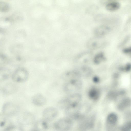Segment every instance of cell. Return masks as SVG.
I'll list each match as a JSON object with an SVG mask.
<instances>
[{"instance_id":"1","label":"cell","mask_w":131,"mask_h":131,"mask_svg":"<svg viewBox=\"0 0 131 131\" xmlns=\"http://www.w3.org/2000/svg\"><path fill=\"white\" fill-rule=\"evenodd\" d=\"M82 83L79 79L69 80L64 86V90L70 94L77 93L82 88Z\"/></svg>"},{"instance_id":"2","label":"cell","mask_w":131,"mask_h":131,"mask_svg":"<svg viewBox=\"0 0 131 131\" xmlns=\"http://www.w3.org/2000/svg\"><path fill=\"white\" fill-rule=\"evenodd\" d=\"M29 73L27 70L22 67L18 68L12 73V78L15 82H23L28 79Z\"/></svg>"},{"instance_id":"3","label":"cell","mask_w":131,"mask_h":131,"mask_svg":"<svg viewBox=\"0 0 131 131\" xmlns=\"http://www.w3.org/2000/svg\"><path fill=\"white\" fill-rule=\"evenodd\" d=\"M72 123L69 119L63 118L56 122L54 124L55 128L58 131H68L71 128Z\"/></svg>"},{"instance_id":"4","label":"cell","mask_w":131,"mask_h":131,"mask_svg":"<svg viewBox=\"0 0 131 131\" xmlns=\"http://www.w3.org/2000/svg\"><path fill=\"white\" fill-rule=\"evenodd\" d=\"M18 110V107L16 104L12 102H7L3 106L2 112L5 115L10 116L16 114Z\"/></svg>"},{"instance_id":"5","label":"cell","mask_w":131,"mask_h":131,"mask_svg":"<svg viewBox=\"0 0 131 131\" xmlns=\"http://www.w3.org/2000/svg\"><path fill=\"white\" fill-rule=\"evenodd\" d=\"M18 119V121L20 125L27 126L31 124L34 122V117L30 113L24 112L20 115Z\"/></svg>"},{"instance_id":"6","label":"cell","mask_w":131,"mask_h":131,"mask_svg":"<svg viewBox=\"0 0 131 131\" xmlns=\"http://www.w3.org/2000/svg\"><path fill=\"white\" fill-rule=\"evenodd\" d=\"M57 114L58 111L56 108L53 107H49L43 110L42 115L44 119L48 121L53 120Z\"/></svg>"},{"instance_id":"7","label":"cell","mask_w":131,"mask_h":131,"mask_svg":"<svg viewBox=\"0 0 131 131\" xmlns=\"http://www.w3.org/2000/svg\"><path fill=\"white\" fill-rule=\"evenodd\" d=\"M101 38L95 36L90 39L87 42V47L91 49H96L101 47L103 43Z\"/></svg>"},{"instance_id":"8","label":"cell","mask_w":131,"mask_h":131,"mask_svg":"<svg viewBox=\"0 0 131 131\" xmlns=\"http://www.w3.org/2000/svg\"><path fill=\"white\" fill-rule=\"evenodd\" d=\"M18 89L17 85L14 83H9L4 85L2 88L1 92L5 95H9L15 93Z\"/></svg>"},{"instance_id":"9","label":"cell","mask_w":131,"mask_h":131,"mask_svg":"<svg viewBox=\"0 0 131 131\" xmlns=\"http://www.w3.org/2000/svg\"><path fill=\"white\" fill-rule=\"evenodd\" d=\"M110 31V28L108 26L103 25L96 27L94 30V34L96 37L102 38L107 34Z\"/></svg>"},{"instance_id":"10","label":"cell","mask_w":131,"mask_h":131,"mask_svg":"<svg viewBox=\"0 0 131 131\" xmlns=\"http://www.w3.org/2000/svg\"><path fill=\"white\" fill-rule=\"evenodd\" d=\"M32 101L34 105L41 106L45 104L46 100L45 97L42 94L37 93L33 96L32 98Z\"/></svg>"},{"instance_id":"11","label":"cell","mask_w":131,"mask_h":131,"mask_svg":"<svg viewBox=\"0 0 131 131\" xmlns=\"http://www.w3.org/2000/svg\"><path fill=\"white\" fill-rule=\"evenodd\" d=\"M48 127L47 121L43 119L37 122L34 125L33 129L35 131H45Z\"/></svg>"},{"instance_id":"12","label":"cell","mask_w":131,"mask_h":131,"mask_svg":"<svg viewBox=\"0 0 131 131\" xmlns=\"http://www.w3.org/2000/svg\"><path fill=\"white\" fill-rule=\"evenodd\" d=\"M12 74L9 69L4 67H2L0 69V81H3L8 79L11 77Z\"/></svg>"},{"instance_id":"13","label":"cell","mask_w":131,"mask_h":131,"mask_svg":"<svg viewBox=\"0 0 131 131\" xmlns=\"http://www.w3.org/2000/svg\"><path fill=\"white\" fill-rule=\"evenodd\" d=\"M100 92L99 89L93 87L89 90L88 95L89 97L91 100H95L99 98Z\"/></svg>"},{"instance_id":"14","label":"cell","mask_w":131,"mask_h":131,"mask_svg":"<svg viewBox=\"0 0 131 131\" xmlns=\"http://www.w3.org/2000/svg\"><path fill=\"white\" fill-rule=\"evenodd\" d=\"M77 70L81 77L89 76L92 73V71L91 69L85 66H83Z\"/></svg>"},{"instance_id":"15","label":"cell","mask_w":131,"mask_h":131,"mask_svg":"<svg viewBox=\"0 0 131 131\" xmlns=\"http://www.w3.org/2000/svg\"><path fill=\"white\" fill-rule=\"evenodd\" d=\"M119 3L116 2H112L108 3L106 6V9L110 11H113L118 10L120 8Z\"/></svg>"},{"instance_id":"16","label":"cell","mask_w":131,"mask_h":131,"mask_svg":"<svg viewBox=\"0 0 131 131\" xmlns=\"http://www.w3.org/2000/svg\"><path fill=\"white\" fill-rule=\"evenodd\" d=\"M105 59V57L103 53L101 52L97 53L94 57L93 60L94 62L96 64H98Z\"/></svg>"},{"instance_id":"17","label":"cell","mask_w":131,"mask_h":131,"mask_svg":"<svg viewBox=\"0 0 131 131\" xmlns=\"http://www.w3.org/2000/svg\"><path fill=\"white\" fill-rule=\"evenodd\" d=\"M117 115L114 113L109 114L107 118V120L108 122L110 124H115L117 122Z\"/></svg>"},{"instance_id":"18","label":"cell","mask_w":131,"mask_h":131,"mask_svg":"<svg viewBox=\"0 0 131 131\" xmlns=\"http://www.w3.org/2000/svg\"><path fill=\"white\" fill-rule=\"evenodd\" d=\"M10 60L5 55H2L1 56L0 58V65L2 67L10 63Z\"/></svg>"},{"instance_id":"19","label":"cell","mask_w":131,"mask_h":131,"mask_svg":"<svg viewBox=\"0 0 131 131\" xmlns=\"http://www.w3.org/2000/svg\"><path fill=\"white\" fill-rule=\"evenodd\" d=\"M122 131H131V122H127L125 123L122 128Z\"/></svg>"},{"instance_id":"20","label":"cell","mask_w":131,"mask_h":131,"mask_svg":"<svg viewBox=\"0 0 131 131\" xmlns=\"http://www.w3.org/2000/svg\"><path fill=\"white\" fill-rule=\"evenodd\" d=\"M4 131H23L20 128L15 126H11L7 127Z\"/></svg>"},{"instance_id":"21","label":"cell","mask_w":131,"mask_h":131,"mask_svg":"<svg viewBox=\"0 0 131 131\" xmlns=\"http://www.w3.org/2000/svg\"><path fill=\"white\" fill-rule=\"evenodd\" d=\"M131 101L129 99H126L123 100L121 103V106L122 107L127 106L130 104Z\"/></svg>"},{"instance_id":"22","label":"cell","mask_w":131,"mask_h":131,"mask_svg":"<svg viewBox=\"0 0 131 131\" xmlns=\"http://www.w3.org/2000/svg\"><path fill=\"white\" fill-rule=\"evenodd\" d=\"M123 51L125 53H131V47L124 49Z\"/></svg>"}]
</instances>
